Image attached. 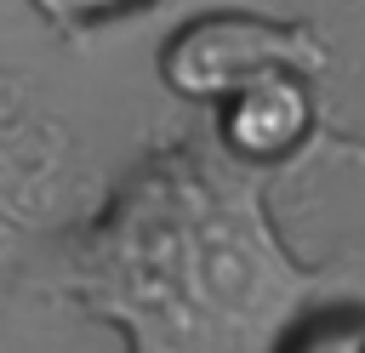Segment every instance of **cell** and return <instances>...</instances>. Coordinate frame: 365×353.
Here are the masks:
<instances>
[{"instance_id":"6","label":"cell","mask_w":365,"mask_h":353,"mask_svg":"<svg viewBox=\"0 0 365 353\" xmlns=\"http://www.w3.org/2000/svg\"><path fill=\"white\" fill-rule=\"evenodd\" d=\"M302 353H365V347H359V336H342V330H331V336H314Z\"/></svg>"},{"instance_id":"3","label":"cell","mask_w":365,"mask_h":353,"mask_svg":"<svg viewBox=\"0 0 365 353\" xmlns=\"http://www.w3.org/2000/svg\"><path fill=\"white\" fill-rule=\"evenodd\" d=\"M68 171H74V137L34 108L0 102V262L11 256L23 228L57 211Z\"/></svg>"},{"instance_id":"4","label":"cell","mask_w":365,"mask_h":353,"mask_svg":"<svg viewBox=\"0 0 365 353\" xmlns=\"http://www.w3.org/2000/svg\"><path fill=\"white\" fill-rule=\"evenodd\" d=\"M319 131V102H314V74H262L240 85L234 97L217 102V142L245 159V165H279L302 154Z\"/></svg>"},{"instance_id":"5","label":"cell","mask_w":365,"mask_h":353,"mask_svg":"<svg viewBox=\"0 0 365 353\" xmlns=\"http://www.w3.org/2000/svg\"><path fill=\"white\" fill-rule=\"evenodd\" d=\"M46 28L57 34H86V28H103V23H120V17H137V11H154L165 0H23Z\"/></svg>"},{"instance_id":"1","label":"cell","mask_w":365,"mask_h":353,"mask_svg":"<svg viewBox=\"0 0 365 353\" xmlns=\"http://www.w3.org/2000/svg\"><path fill=\"white\" fill-rule=\"evenodd\" d=\"M325 273L279 239L262 165L165 142L74 233L63 296L125 353H279Z\"/></svg>"},{"instance_id":"2","label":"cell","mask_w":365,"mask_h":353,"mask_svg":"<svg viewBox=\"0 0 365 353\" xmlns=\"http://www.w3.org/2000/svg\"><path fill=\"white\" fill-rule=\"evenodd\" d=\"M325 74L331 40L302 17H262V11H205L188 17L160 46V80L182 102H222L262 74Z\"/></svg>"}]
</instances>
